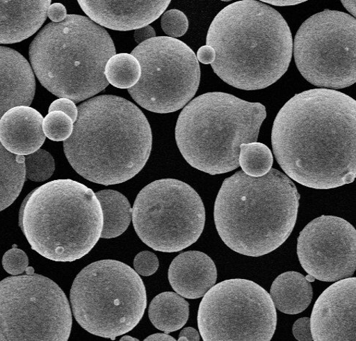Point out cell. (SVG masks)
<instances>
[{"label":"cell","mask_w":356,"mask_h":341,"mask_svg":"<svg viewBox=\"0 0 356 341\" xmlns=\"http://www.w3.org/2000/svg\"><path fill=\"white\" fill-rule=\"evenodd\" d=\"M35 93V79L28 60L0 46V119L11 108L30 106Z\"/></svg>","instance_id":"17"},{"label":"cell","mask_w":356,"mask_h":341,"mask_svg":"<svg viewBox=\"0 0 356 341\" xmlns=\"http://www.w3.org/2000/svg\"><path fill=\"white\" fill-rule=\"evenodd\" d=\"M356 21L325 10L305 20L293 42L302 76L318 88L343 89L356 81Z\"/></svg>","instance_id":"13"},{"label":"cell","mask_w":356,"mask_h":341,"mask_svg":"<svg viewBox=\"0 0 356 341\" xmlns=\"http://www.w3.org/2000/svg\"><path fill=\"white\" fill-rule=\"evenodd\" d=\"M26 179L24 157L10 152L0 142V212L17 199Z\"/></svg>","instance_id":"24"},{"label":"cell","mask_w":356,"mask_h":341,"mask_svg":"<svg viewBox=\"0 0 356 341\" xmlns=\"http://www.w3.org/2000/svg\"><path fill=\"white\" fill-rule=\"evenodd\" d=\"M26 177L34 182H43L51 178L55 170L53 156L44 150H38L24 157Z\"/></svg>","instance_id":"27"},{"label":"cell","mask_w":356,"mask_h":341,"mask_svg":"<svg viewBox=\"0 0 356 341\" xmlns=\"http://www.w3.org/2000/svg\"><path fill=\"white\" fill-rule=\"evenodd\" d=\"M205 217L202 200L191 186L175 179H162L140 191L131 219L146 246L159 252L175 253L197 241Z\"/></svg>","instance_id":"9"},{"label":"cell","mask_w":356,"mask_h":341,"mask_svg":"<svg viewBox=\"0 0 356 341\" xmlns=\"http://www.w3.org/2000/svg\"><path fill=\"white\" fill-rule=\"evenodd\" d=\"M171 0H78L90 19L108 29L129 31L149 26Z\"/></svg>","instance_id":"16"},{"label":"cell","mask_w":356,"mask_h":341,"mask_svg":"<svg viewBox=\"0 0 356 341\" xmlns=\"http://www.w3.org/2000/svg\"><path fill=\"white\" fill-rule=\"evenodd\" d=\"M72 316L65 292L38 274L0 282V340H69Z\"/></svg>","instance_id":"10"},{"label":"cell","mask_w":356,"mask_h":341,"mask_svg":"<svg viewBox=\"0 0 356 341\" xmlns=\"http://www.w3.org/2000/svg\"><path fill=\"white\" fill-rule=\"evenodd\" d=\"M145 340H149V341H175L176 339L167 333H156L154 335H152L149 336L148 338H146Z\"/></svg>","instance_id":"39"},{"label":"cell","mask_w":356,"mask_h":341,"mask_svg":"<svg viewBox=\"0 0 356 341\" xmlns=\"http://www.w3.org/2000/svg\"><path fill=\"white\" fill-rule=\"evenodd\" d=\"M43 117L29 106L11 108L0 119V142L11 153L28 155L45 141Z\"/></svg>","instance_id":"19"},{"label":"cell","mask_w":356,"mask_h":341,"mask_svg":"<svg viewBox=\"0 0 356 341\" xmlns=\"http://www.w3.org/2000/svg\"><path fill=\"white\" fill-rule=\"evenodd\" d=\"M179 341H200V335L192 327L184 328L179 334Z\"/></svg>","instance_id":"37"},{"label":"cell","mask_w":356,"mask_h":341,"mask_svg":"<svg viewBox=\"0 0 356 341\" xmlns=\"http://www.w3.org/2000/svg\"><path fill=\"white\" fill-rule=\"evenodd\" d=\"M261 2L266 3L275 6H293L309 1V0H260Z\"/></svg>","instance_id":"38"},{"label":"cell","mask_w":356,"mask_h":341,"mask_svg":"<svg viewBox=\"0 0 356 341\" xmlns=\"http://www.w3.org/2000/svg\"><path fill=\"white\" fill-rule=\"evenodd\" d=\"M159 265L156 255L150 251L139 253L134 260V271L143 276L154 274L158 270Z\"/></svg>","instance_id":"31"},{"label":"cell","mask_w":356,"mask_h":341,"mask_svg":"<svg viewBox=\"0 0 356 341\" xmlns=\"http://www.w3.org/2000/svg\"><path fill=\"white\" fill-rule=\"evenodd\" d=\"M198 326L204 341H270L277 317L273 301L259 285L232 278L215 285L203 296Z\"/></svg>","instance_id":"12"},{"label":"cell","mask_w":356,"mask_h":341,"mask_svg":"<svg viewBox=\"0 0 356 341\" xmlns=\"http://www.w3.org/2000/svg\"><path fill=\"white\" fill-rule=\"evenodd\" d=\"M134 38L135 42L140 44L146 40L156 38V32L149 24V26L134 30Z\"/></svg>","instance_id":"35"},{"label":"cell","mask_w":356,"mask_h":341,"mask_svg":"<svg viewBox=\"0 0 356 341\" xmlns=\"http://www.w3.org/2000/svg\"><path fill=\"white\" fill-rule=\"evenodd\" d=\"M131 55L138 60L141 76L128 92L147 111L161 114L178 111L197 92L200 65L186 43L159 36L140 43Z\"/></svg>","instance_id":"11"},{"label":"cell","mask_w":356,"mask_h":341,"mask_svg":"<svg viewBox=\"0 0 356 341\" xmlns=\"http://www.w3.org/2000/svg\"><path fill=\"white\" fill-rule=\"evenodd\" d=\"M47 17L54 22H60L67 17V9L61 3H54L49 7Z\"/></svg>","instance_id":"34"},{"label":"cell","mask_w":356,"mask_h":341,"mask_svg":"<svg viewBox=\"0 0 356 341\" xmlns=\"http://www.w3.org/2000/svg\"><path fill=\"white\" fill-rule=\"evenodd\" d=\"M305 277L307 279H308V281H309L312 283L315 281V278L312 275L308 274V276Z\"/></svg>","instance_id":"43"},{"label":"cell","mask_w":356,"mask_h":341,"mask_svg":"<svg viewBox=\"0 0 356 341\" xmlns=\"http://www.w3.org/2000/svg\"><path fill=\"white\" fill-rule=\"evenodd\" d=\"M19 225L31 248L43 257L71 262L88 255L100 239L104 215L92 189L75 180H56L24 200Z\"/></svg>","instance_id":"6"},{"label":"cell","mask_w":356,"mask_h":341,"mask_svg":"<svg viewBox=\"0 0 356 341\" xmlns=\"http://www.w3.org/2000/svg\"><path fill=\"white\" fill-rule=\"evenodd\" d=\"M239 164L244 173L259 177L267 174L273 165V155L268 146L253 142L240 145Z\"/></svg>","instance_id":"26"},{"label":"cell","mask_w":356,"mask_h":341,"mask_svg":"<svg viewBox=\"0 0 356 341\" xmlns=\"http://www.w3.org/2000/svg\"><path fill=\"white\" fill-rule=\"evenodd\" d=\"M78 111L72 135L64 141L76 172L104 186L136 176L152 148L149 122L140 109L124 97L104 95L80 104Z\"/></svg>","instance_id":"2"},{"label":"cell","mask_w":356,"mask_h":341,"mask_svg":"<svg viewBox=\"0 0 356 341\" xmlns=\"http://www.w3.org/2000/svg\"><path fill=\"white\" fill-rule=\"evenodd\" d=\"M168 280L179 296L197 299L216 285L217 269L213 260L204 253L186 251L171 262Z\"/></svg>","instance_id":"18"},{"label":"cell","mask_w":356,"mask_h":341,"mask_svg":"<svg viewBox=\"0 0 356 341\" xmlns=\"http://www.w3.org/2000/svg\"><path fill=\"white\" fill-rule=\"evenodd\" d=\"M104 215V226L101 238L120 237L128 229L132 219V209L124 194L114 190H103L95 193Z\"/></svg>","instance_id":"23"},{"label":"cell","mask_w":356,"mask_h":341,"mask_svg":"<svg viewBox=\"0 0 356 341\" xmlns=\"http://www.w3.org/2000/svg\"><path fill=\"white\" fill-rule=\"evenodd\" d=\"M276 160L298 184L336 189L356 177V102L331 89L294 95L277 115L272 132Z\"/></svg>","instance_id":"1"},{"label":"cell","mask_w":356,"mask_h":341,"mask_svg":"<svg viewBox=\"0 0 356 341\" xmlns=\"http://www.w3.org/2000/svg\"><path fill=\"white\" fill-rule=\"evenodd\" d=\"M43 131L48 139L65 141L72 135L73 122L63 112H51L43 120Z\"/></svg>","instance_id":"28"},{"label":"cell","mask_w":356,"mask_h":341,"mask_svg":"<svg viewBox=\"0 0 356 341\" xmlns=\"http://www.w3.org/2000/svg\"><path fill=\"white\" fill-rule=\"evenodd\" d=\"M51 0H0V44L31 38L47 19Z\"/></svg>","instance_id":"20"},{"label":"cell","mask_w":356,"mask_h":341,"mask_svg":"<svg viewBox=\"0 0 356 341\" xmlns=\"http://www.w3.org/2000/svg\"><path fill=\"white\" fill-rule=\"evenodd\" d=\"M274 306L289 315L300 314L308 308L313 299V287L302 273L289 271L276 278L270 290Z\"/></svg>","instance_id":"21"},{"label":"cell","mask_w":356,"mask_h":341,"mask_svg":"<svg viewBox=\"0 0 356 341\" xmlns=\"http://www.w3.org/2000/svg\"><path fill=\"white\" fill-rule=\"evenodd\" d=\"M222 1H224V2H229V1H232V0H222Z\"/></svg>","instance_id":"44"},{"label":"cell","mask_w":356,"mask_h":341,"mask_svg":"<svg viewBox=\"0 0 356 341\" xmlns=\"http://www.w3.org/2000/svg\"><path fill=\"white\" fill-rule=\"evenodd\" d=\"M54 111H60L67 115L72 120L73 124L75 123L78 118L79 111L74 102L66 99V97H60V99L54 101L50 107H49V113Z\"/></svg>","instance_id":"32"},{"label":"cell","mask_w":356,"mask_h":341,"mask_svg":"<svg viewBox=\"0 0 356 341\" xmlns=\"http://www.w3.org/2000/svg\"><path fill=\"white\" fill-rule=\"evenodd\" d=\"M105 76L113 86L129 89L134 86L140 78V65L131 54H115L108 59L106 65Z\"/></svg>","instance_id":"25"},{"label":"cell","mask_w":356,"mask_h":341,"mask_svg":"<svg viewBox=\"0 0 356 341\" xmlns=\"http://www.w3.org/2000/svg\"><path fill=\"white\" fill-rule=\"evenodd\" d=\"M115 54L107 31L76 15L47 24L29 49L33 70L42 86L74 102L87 100L108 86L105 68Z\"/></svg>","instance_id":"5"},{"label":"cell","mask_w":356,"mask_h":341,"mask_svg":"<svg viewBox=\"0 0 356 341\" xmlns=\"http://www.w3.org/2000/svg\"><path fill=\"white\" fill-rule=\"evenodd\" d=\"M298 255L305 272L319 281L350 278L356 269V230L338 216L317 217L301 231Z\"/></svg>","instance_id":"14"},{"label":"cell","mask_w":356,"mask_h":341,"mask_svg":"<svg viewBox=\"0 0 356 341\" xmlns=\"http://www.w3.org/2000/svg\"><path fill=\"white\" fill-rule=\"evenodd\" d=\"M356 278L339 280L317 299L311 317L315 341L356 340Z\"/></svg>","instance_id":"15"},{"label":"cell","mask_w":356,"mask_h":341,"mask_svg":"<svg viewBox=\"0 0 356 341\" xmlns=\"http://www.w3.org/2000/svg\"><path fill=\"white\" fill-rule=\"evenodd\" d=\"M196 57H197L199 62L202 64L211 65L214 62L216 52L212 47L207 45L199 49L197 56Z\"/></svg>","instance_id":"36"},{"label":"cell","mask_w":356,"mask_h":341,"mask_svg":"<svg viewBox=\"0 0 356 341\" xmlns=\"http://www.w3.org/2000/svg\"><path fill=\"white\" fill-rule=\"evenodd\" d=\"M190 304L173 292L157 295L151 302L149 319L157 330L166 333L178 331L189 319Z\"/></svg>","instance_id":"22"},{"label":"cell","mask_w":356,"mask_h":341,"mask_svg":"<svg viewBox=\"0 0 356 341\" xmlns=\"http://www.w3.org/2000/svg\"><path fill=\"white\" fill-rule=\"evenodd\" d=\"M73 315L88 333L115 340L136 326L147 307L142 278L124 262L105 260L83 268L70 290Z\"/></svg>","instance_id":"8"},{"label":"cell","mask_w":356,"mask_h":341,"mask_svg":"<svg viewBox=\"0 0 356 341\" xmlns=\"http://www.w3.org/2000/svg\"><path fill=\"white\" fill-rule=\"evenodd\" d=\"M292 331L294 338L300 341H312L311 320L309 318H302L293 324Z\"/></svg>","instance_id":"33"},{"label":"cell","mask_w":356,"mask_h":341,"mask_svg":"<svg viewBox=\"0 0 356 341\" xmlns=\"http://www.w3.org/2000/svg\"><path fill=\"white\" fill-rule=\"evenodd\" d=\"M34 272L35 271H34L33 267L29 266L27 267L26 272H24V273H26L28 275H31V274L35 273Z\"/></svg>","instance_id":"42"},{"label":"cell","mask_w":356,"mask_h":341,"mask_svg":"<svg viewBox=\"0 0 356 341\" xmlns=\"http://www.w3.org/2000/svg\"><path fill=\"white\" fill-rule=\"evenodd\" d=\"M266 109L231 94L195 97L181 112L176 127L178 148L193 168L211 175L238 168L240 145L257 142Z\"/></svg>","instance_id":"7"},{"label":"cell","mask_w":356,"mask_h":341,"mask_svg":"<svg viewBox=\"0 0 356 341\" xmlns=\"http://www.w3.org/2000/svg\"><path fill=\"white\" fill-rule=\"evenodd\" d=\"M139 340L129 335H124L120 338V341H138Z\"/></svg>","instance_id":"41"},{"label":"cell","mask_w":356,"mask_h":341,"mask_svg":"<svg viewBox=\"0 0 356 341\" xmlns=\"http://www.w3.org/2000/svg\"><path fill=\"white\" fill-rule=\"evenodd\" d=\"M29 264L28 255L17 246L8 251L3 255V266L5 271L13 276L26 272Z\"/></svg>","instance_id":"30"},{"label":"cell","mask_w":356,"mask_h":341,"mask_svg":"<svg viewBox=\"0 0 356 341\" xmlns=\"http://www.w3.org/2000/svg\"><path fill=\"white\" fill-rule=\"evenodd\" d=\"M355 1L356 0H341L343 6H345L347 10L350 12L354 17L356 16Z\"/></svg>","instance_id":"40"},{"label":"cell","mask_w":356,"mask_h":341,"mask_svg":"<svg viewBox=\"0 0 356 341\" xmlns=\"http://www.w3.org/2000/svg\"><path fill=\"white\" fill-rule=\"evenodd\" d=\"M162 15L161 26L169 38H179L186 33L189 22L182 11L172 9L164 12Z\"/></svg>","instance_id":"29"},{"label":"cell","mask_w":356,"mask_h":341,"mask_svg":"<svg viewBox=\"0 0 356 341\" xmlns=\"http://www.w3.org/2000/svg\"><path fill=\"white\" fill-rule=\"evenodd\" d=\"M207 45L216 52V74L232 87L259 90L271 86L291 63L293 40L277 10L243 0L220 10L209 29Z\"/></svg>","instance_id":"3"},{"label":"cell","mask_w":356,"mask_h":341,"mask_svg":"<svg viewBox=\"0 0 356 341\" xmlns=\"http://www.w3.org/2000/svg\"><path fill=\"white\" fill-rule=\"evenodd\" d=\"M300 195L296 184L271 168L254 177L243 170L219 190L214 221L219 237L233 251L259 257L280 247L296 225Z\"/></svg>","instance_id":"4"}]
</instances>
